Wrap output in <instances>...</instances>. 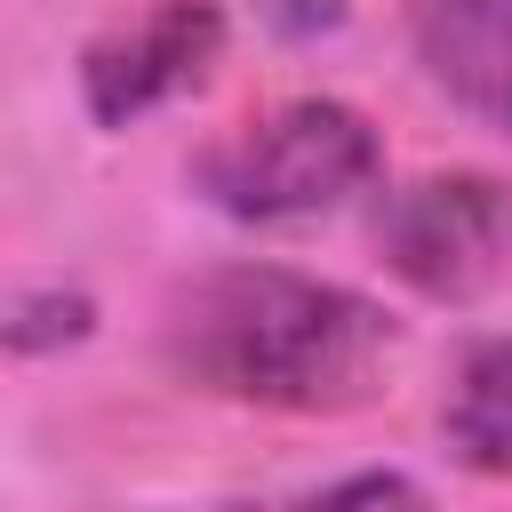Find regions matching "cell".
<instances>
[{"instance_id":"6da1fadb","label":"cell","mask_w":512,"mask_h":512,"mask_svg":"<svg viewBox=\"0 0 512 512\" xmlns=\"http://www.w3.org/2000/svg\"><path fill=\"white\" fill-rule=\"evenodd\" d=\"M160 352L208 400L344 416L392 384L400 320L376 296L296 264H224L168 296Z\"/></svg>"},{"instance_id":"7a4b0ae2","label":"cell","mask_w":512,"mask_h":512,"mask_svg":"<svg viewBox=\"0 0 512 512\" xmlns=\"http://www.w3.org/2000/svg\"><path fill=\"white\" fill-rule=\"evenodd\" d=\"M376 176H384V136L344 96L264 104L192 160V192L232 224H304L376 192Z\"/></svg>"},{"instance_id":"3957f363","label":"cell","mask_w":512,"mask_h":512,"mask_svg":"<svg viewBox=\"0 0 512 512\" xmlns=\"http://www.w3.org/2000/svg\"><path fill=\"white\" fill-rule=\"evenodd\" d=\"M368 240L424 304H480L512 280V184L488 168H424L376 192Z\"/></svg>"},{"instance_id":"277c9868","label":"cell","mask_w":512,"mask_h":512,"mask_svg":"<svg viewBox=\"0 0 512 512\" xmlns=\"http://www.w3.org/2000/svg\"><path fill=\"white\" fill-rule=\"evenodd\" d=\"M216 56H224V8L216 0H144L80 48L88 120L128 128V120L176 104L184 88H200L216 72Z\"/></svg>"},{"instance_id":"5b68a950","label":"cell","mask_w":512,"mask_h":512,"mask_svg":"<svg viewBox=\"0 0 512 512\" xmlns=\"http://www.w3.org/2000/svg\"><path fill=\"white\" fill-rule=\"evenodd\" d=\"M400 16L432 88L512 136V0H408Z\"/></svg>"},{"instance_id":"8992f818","label":"cell","mask_w":512,"mask_h":512,"mask_svg":"<svg viewBox=\"0 0 512 512\" xmlns=\"http://www.w3.org/2000/svg\"><path fill=\"white\" fill-rule=\"evenodd\" d=\"M440 440L464 472L512 480V336H480L456 352L440 392Z\"/></svg>"},{"instance_id":"52a82bcc","label":"cell","mask_w":512,"mask_h":512,"mask_svg":"<svg viewBox=\"0 0 512 512\" xmlns=\"http://www.w3.org/2000/svg\"><path fill=\"white\" fill-rule=\"evenodd\" d=\"M208 512H440L408 472H344L328 488H296V496H256V504H208Z\"/></svg>"},{"instance_id":"ba28073f","label":"cell","mask_w":512,"mask_h":512,"mask_svg":"<svg viewBox=\"0 0 512 512\" xmlns=\"http://www.w3.org/2000/svg\"><path fill=\"white\" fill-rule=\"evenodd\" d=\"M264 8H272L288 32H320V24H336V16H344V0H264Z\"/></svg>"}]
</instances>
